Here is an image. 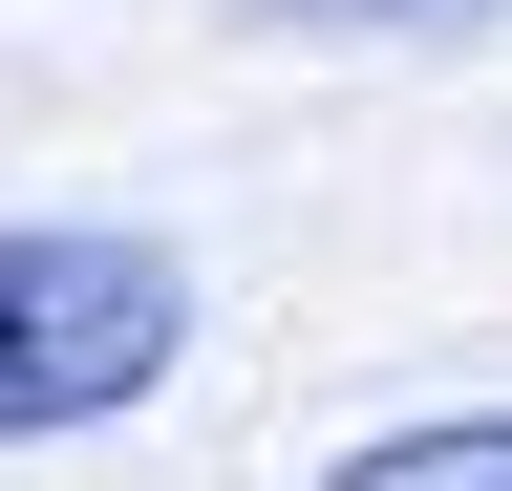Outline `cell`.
I'll list each match as a JSON object with an SVG mask.
<instances>
[{
    "instance_id": "1",
    "label": "cell",
    "mask_w": 512,
    "mask_h": 491,
    "mask_svg": "<svg viewBox=\"0 0 512 491\" xmlns=\"http://www.w3.org/2000/svg\"><path fill=\"white\" fill-rule=\"evenodd\" d=\"M192 363V257L128 214H0V449L128 427Z\"/></svg>"
},
{
    "instance_id": "2",
    "label": "cell",
    "mask_w": 512,
    "mask_h": 491,
    "mask_svg": "<svg viewBox=\"0 0 512 491\" xmlns=\"http://www.w3.org/2000/svg\"><path fill=\"white\" fill-rule=\"evenodd\" d=\"M320 491H512V406H427V427H363Z\"/></svg>"
},
{
    "instance_id": "3",
    "label": "cell",
    "mask_w": 512,
    "mask_h": 491,
    "mask_svg": "<svg viewBox=\"0 0 512 491\" xmlns=\"http://www.w3.org/2000/svg\"><path fill=\"white\" fill-rule=\"evenodd\" d=\"M256 22H512V0H256Z\"/></svg>"
}]
</instances>
